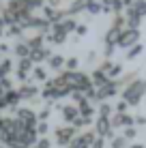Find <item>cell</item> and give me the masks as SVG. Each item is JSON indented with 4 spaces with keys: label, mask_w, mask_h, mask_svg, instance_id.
Listing matches in <instances>:
<instances>
[{
    "label": "cell",
    "mask_w": 146,
    "mask_h": 148,
    "mask_svg": "<svg viewBox=\"0 0 146 148\" xmlns=\"http://www.w3.org/2000/svg\"><path fill=\"white\" fill-rule=\"evenodd\" d=\"M95 140H97V133H95V131H84V133H80L67 148H93Z\"/></svg>",
    "instance_id": "obj_8"
},
{
    "label": "cell",
    "mask_w": 146,
    "mask_h": 148,
    "mask_svg": "<svg viewBox=\"0 0 146 148\" xmlns=\"http://www.w3.org/2000/svg\"><path fill=\"white\" fill-rule=\"evenodd\" d=\"M0 9H2V0H0Z\"/></svg>",
    "instance_id": "obj_55"
},
{
    "label": "cell",
    "mask_w": 146,
    "mask_h": 148,
    "mask_svg": "<svg viewBox=\"0 0 146 148\" xmlns=\"http://www.w3.org/2000/svg\"><path fill=\"white\" fill-rule=\"evenodd\" d=\"M77 110H80V116H86V118H93V114H95V108L90 101H84L82 105H77Z\"/></svg>",
    "instance_id": "obj_27"
},
{
    "label": "cell",
    "mask_w": 146,
    "mask_h": 148,
    "mask_svg": "<svg viewBox=\"0 0 146 148\" xmlns=\"http://www.w3.org/2000/svg\"><path fill=\"white\" fill-rule=\"evenodd\" d=\"M90 79H93V86H95V88H101L103 84H108V82H110V77H108L105 73H101L99 69H95V71H93Z\"/></svg>",
    "instance_id": "obj_17"
},
{
    "label": "cell",
    "mask_w": 146,
    "mask_h": 148,
    "mask_svg": "<svg viewBox=\"0 0 146 148\" xmlns=\"http://www.w3.org/2000/svg\"><path fill=\"white\" fill-rule=\"evenodd\" d=\"M112 129H127V127H135V116H131L127 112V114H114L112 118Z\"/></svg>",
    "instance_id": "obj_9"
},
{
    "label": "cell",
    "mask_w": 146,
    "mask_h": 148,
    "mask_svg": "<svg viewBox=\"0 0 146 148\" xmlns=\"http://www.w3.org/2000/svg\"><path fill=\"white\" fill-rule=\"evenodd\" d=\"M86 32H88V26H86V24H77V28H75V34H77V37H84Z\"/></svg>",
    "instance_id": "obj_46"
},
{
    "label": "cell",
    "mask_w": 146,
    "mask_h": 148,
    "mask_svg": "<svg viewBox=\"0 0 146 148\" xmlns=\"http://www.w3.org/2000/svg\"><path fill=\"white\" fill-rule=\"evenodd\" d=\"M93 86V79H90L88 73H82V71H75L73 73V90H80V92H88Z\"/></svg>",
    "instance_id": "obj_7"
},
{
    "label": "cell",
    "mask_w": 146,
    "mask_h": 148,
    "mask_svg": "<svg viewBox=\"0 0 146 148\" xmlns=\"http://www.w3.org/2000/svg\"><path fill=\"white\" fill-rule=\"evenodd\" d=\"M112 67H114V60H110V58H103L101 60V64H99V71H101V73H105V75H108L110 73V71H112Z\"/></svg>",
    "instance_id": "obj_33"
},
{
    "label": "cell",
    "mask_w": 146,
    "mask_h": 148,
    "mask_svg": "<svg viewBox=\"0 0 146 148\" xmlns=\"http://www.w3.org/2000/svg\"><path fill=\"white\" fill-rule=\"evenodd\" d=\"M47 131H49V122L39 120V125H37V133H39V137H45V135H47Z\"/></svg>",
    "instance_id": "obj_40"
},
{
    "label": "cell",
    "mask_w": 146,
    "mask_h": 148,
    "mask_svg": "<svg viewBox=\"0 0 146 148\" xmlns=\"http://www.w3.org/2000/svg\"><path fill=\"white\" fill-rule=\"evenodd\" d=\"M88 125H93V118H86V116H77L73 122L75 129H82V127H88Z\"/></svg>",
    "instance_id": "obj_37"
},
{
    "label": "cell",
    "mask_w": 146,
    "mask_h": 148,
    "mask_svg": "<svg viewBox=\"0 0 146 148\" xmlns=\"http://www.w3.org/2000/svg\"><path fill=\"white\" fill-rule=\"evenodd\" d=\"M95 133H97L101 140H105L108 137L110 142L114 140V129H112V122H110V118H97L95 120Z\"/></svg>",
    "instance_id": "obj_6"
},
{
    "label": "cell",
    "mask_w": 146,
    "mask_h": 148,
    "mask_svg": "<svg viewBox=\"0 0 146 148\" xmlns=\"http://www.w3.org/2000/svg\"><path fill=\"white\" fill-rule=\"evenodd\" d=\"M142 49H144L142 43H138V45H133L131 49H127V60H133L135 56H140V54H142Z\"/></svg>",
    "instance_id": "obj_35"
},
{
    "label": "cell",
    "mask_w": 146,
    "mask_h": 148,
    "mask_svg": "<svg viewBox=\"0 0 146 148\" xmlns=\"http://www.w3.org/2000/svg\"><path fill=\"white\" fill-rule=\"evenodd\" d=\"M60 24H62V28H64V32H75V28H77V19H75V17H64L62 19V22H60Z\"/></svg>",
    "instance_id": "obj_28"
},
{
    "label": "cell",
    "mask_w": 146,
    "mask_h": 148,
    "mask_svg": "<svg viewBox=\"0 0 146 148\" xmlns=\"http://www.w3.org/2000/svg\"><path fill=\"white\" fill-rule=\"evenodd\" d=\"M127 13H135V15H140V17H146V0H138V2L129 4Z\"/></svg>",
    "instance_id": "obj_19"
},
{
    "label": "cell",
    "mask_w": 146,
    "mask_h": 148,
    "mask_svg": "<svg viewBox=\"0 0 146 148\" xmlns=\"http://www.w3.org/2000/svg\"><path fill=\"white\" fill-rule=\"evenodd\" d=\"M4 30H7V24H4L2 15H0V37H4Z\"/></svg>",
    "instance_id": "obj_51"
},
{
    "label": "cell",
    "mask_w": 146,
    "mask_h": 148,
    "mask_svg": "<svg viewBox=\"0 0 146 148\" xmlns=\"http://www.w3.org/2000/svg\"><path fill=\"white\" fill-rule=\"evenodd\" d=\"M140 41V30H133V28H125L120 32V39L116 43V47H123V49H131L133 45H138Z\"/></svg>",
    "instance_id": "obj_5"
},
{
    "label": "cell",
    "mask_w": 146,
    "mask_h": 148,
    "mask_svg": "<svg viewBox=\"0 0 146 148\" xmlns=\"http://www.w3.org/2000/svg\"><path fill=\"white\" fill-rule=\"evenodd\" d=\"M133 2H138V0H125V4H133Z\"/></svg>",
    "instance_id": "obj_54"
},
{
    "label": "cell",
    "mask_w": 146,
    "mask_h": 148,
    "mask_svg": "<svg viewBox=\"0 0 146 148\" xmlns=\"http://www.w3.org/2000/svg\"><path fill=\"white\" fill-rule=\"evenodd\" d=\"M32 79L34 82H43V84H45V82H47V69H45V67H34L32 69Z\"/></svg>",
    "instance_id": "obj_25"
},
{
    "label": "cell",
    "mask_w": 146,
    "mask_h": 148,
    "mask_svg": "<svg viewBox=\"0 0 146 148\" xmlns=\"http://www.w3.org/2000/svg\"><path fill=\"white\" fill-rule=\"evenodd\" d=\"M30 9H43L45 7V0H24Z\"/></svg>",
    "instance_id": "obj_41"
},
{
    "label": "cell",
    "mask_w": 146,
    "mask_h": 148,
    "mask_svg": "<svg viewBox=\"0 0 146 148\" xmlns=\"http://www.w3.org/2000/svg\"><path fill=\"white\" fill-rule=\"evenodd\" d=\"M13 112H15V118H17L19 122H24L28 129H37V125H39L37 112H32L30 108H17V110H13Z\"/></svg>",
    "instance_id": "obj_3"
},
{
    "label": "cell",
    "mask_w": 146,
    "mask_h": 148,
    "mask_svg": "<svg viewBox=\"0 0 146 148\" xmlns=\"http://www.w3.org/2000/svg\"><path fill=\"white\" fill-rule=\"evenodd\" d=\"M97 56H99L97 52H88V56H86V62H88V64H93V62H97Z\"/></svg>",
    "instance_id": "obj_47"
},
{
    "label": "cell",
    "mask_w": 146,
    "mask_h": 148,
    "mask_svg": "<svg viewBox=\"0 0 146 148\" xmlns=\"http://www.w3.org/2000/svg\"><path fill=\"white\" fill-rule=\"evenodd\" d=\"M93 148H105V140L97 137V140H95V144H93Z\"/></svg>",
    "instance_id": "obj_50"
},
{
    "label": "cell",
    "mask_w": 146,
    "mask_h": 148,
    "mask_svg": "<svg viewBox=\"0 0 146 148\" xmlns=\"http://www.w3.org/2000/svg\"><path fill=\"white\" fill-rule=\"evenodd\" d=\"M45 37L43 34H34V37H30V39H26V45L30 47V52H34V49H41V47H45Z\"/></svg>",
    "instance_id": "obj_18"
},
{
    "label": "cell",
    "mask_w": 146,
    "mask_h": 148,
    "mask_svg": "<svg viewBox=\"0 0 146 148\" xmlns=\"http://www.w3.org/2000/svg\"><path fill=\"white\" fill-rule=\"evenodd\" d=\"M0 148H7V146H2V144H0Z\"/></svg>",
    "instance_id": "obj_56"
},
{
    "label": "cell",
    "mask_w": 146,
    "mask_h": 148,
    "mask_svg": "<svg viewBox=\"0 0 146 148\" xmlns=\"http://www.w3.org/2000/svg\"><path fill=\"white\" fill-rule=\"evenodd\" d=\"M60 116H62L64 122L73 125L75 118L80 116V110H77V105H62V108H60Z\"/></svg>",
    "instance_id": "obj_12"
},
{
    "label": "cell",
    "mask_w": 146,
    "mask_h": 148,
    "mask_svg": "<svg viewBox=\"0 0 146 148\" xmlns=\"http://www.w3.org/2000/svg\"><path fill=\"white\" fill-rule=\"evenodd\" d=\"M97 112H99V118H110V116H112V112H114V108L103 101V103H99V110H97Z\"/></svg>",
    "instance_id": "obj_29"
},
{
    "label": "cell",
    "mask_w": 146,
    "mask_h": 148,
    "mask_svg": "<svg viewBox=\"0 0 146 148\" xmlns=\"http://www.w3.org/2000/svg\"><path fill=\"white\" fill-rule=\"evenodd\" d=\"M0 56H2V54H0Z\"/></svg>",
    "instance_id": "obj_57"
},
{
    "label": "cell",
    "mask_w": 146,
    "mask_h": 148,
    "mask_svg": "<svg viewBox=\"0 0 146 148\" xmlns=\"http://www.w3.org/2000/svg\"><path fill=\"white\" fill-rule=\"evenodd\" d=\"M49 58H52V52H49V47H41V49H34V52H30V60H32L34 64L47 62Z\"/></svg>",
    "instance_id": "obj_14"
},
{
    "label": "cell",
    "mask_w": 146,
    "mask_h": 148,
    "mask_svg": "<svg viewBox=\"0 0 146 148\" xmlns=\"http://www.w3.org/2000/svg\"><path fill=\"white\" fill-rule=\"evenodd\" d=\"M114 52H116V45H105V49H103V56H105V58H110V60H112Z\"/></svg>",
    "instance_id": "obj_45"
},
{
    "label": "cell",
    "mask_w": 146,
    "mask_h": 148,
    "mask_svg": "<svg viewBox=\"0 0 146 148\" xmlns=\"http://www.w3.org/2000/svg\"><path fill=\"white\" fill-rule=\"evenodd\" d=\"M120 32H123V30L110 26V30L105 32V37H103V39H105V45H116V43H118V39H120Z\"/></svg>",
    "instance_id": "obj_20"
},
{
    "label": "cell",
    "mask_w": 146,
    "mask_h": 148,
    "mask_svg": "<svg viewBox=\"0 0 146 148\" xmlns=\"http://www.w3.org/2000/svg\"><path fill=\"white\" fill-rule=\"evenodd\" d=\"M127 144H129V142L125 140L123 135H118V137H114V140L110 142V148H129Z\"/></svg>",
    "instance_id": "obj_34"
},
{
    "label": "cell",
    "mask_w": 146,
    "mask_h": 148,
    "mask_svg": "<svg viewBox=\"0 0 146 148\" xmlns=\"http://www.w3.org/2000/svg\"><path fill=\"white\" fill-rule=\"evenodd\" d=\"M13 69H15L13 60H11V58H2V60H0V79L9 77V75H11V71H13Z\"/></svg>",
    "instance_id": "obj_16"
},
{
    "label": "cell",
    "mask_w": 146,
    "mask_h": 148,
    "mask_svg": "<svg viewBox=\"0 0 146 148\" xmlns=\"http://www.w3.org/2000/svg\"><path fill=\"white\" fill-rule=\"evenodd\" d=\"M22 32H24L22 24H11V26H7V30H4V34H7L9 39H19Z\"/></svg>",
    "instance_id": "obj_23"
},
{
    "label": "cell",
    "mask_w": 146,
    "mask_h": 148,
    "mask_svg": "<svg viewBox=\"0 0 146 148\" xmlns=\"http://www.w3.org/2000/svg\"><path fill=\"white\" fill-rule=\"evenodd\" d=\"M0 86H2V90H4V92H9V90H15V88H13V82L9 79V77L0 79Z\"/></svg>",
    "instance_id": "obj_43"
},
{
    "label": "cell",
    "mask_w": 146,
    "mask_h": 148,
    "mask_svg": "<svg viewBox=\"0 0 146 148\" xmlns=\"http://www.w3.org/2000/svg\"><path fill=\"white\" fill-rule=\"evenodd\" d=\"M112 28L125 30V28H127V17H123V15H114V19H112Z\"/></svg>",
    "instance_id": "obj_32"
},
{
    "label": "cell",
    "mask_w": 146,
    "mask_h": 148,
    "mask_svg": "<svg viewBox=\"0 0 146 148\" xmlns=\"http://www.w3.org/2000/svg\"><path fill=\"white\" fill-rule=\"evenodd\" d=\"M123 137H125L127 142L135 140V137H138V129H135V127H127V129L123 131Z\"/></svg>",
    "instance_id": "obj_38"
},
{
    "label": "cell",
    "mask_w": 146,
    "mask_h": 148,
    "mask_svg": "<svg viewBox=\"0 0 146 148\" xmlns=\"http://www.w3.org/2000/svg\"><path fill=\"white\" fill-rule=\"evenodd\" d=\"M34 69V62L30 58H19L17 62H15V71H24V73H32Z\"/></svg>",
    "instance_id": "obj_22"
},
{
    "label": "cell",
    "mask_w": 146,
    "mask_h": 148,
    "mask_svg": "<svg viewBox=\"0 0 146 148\" xmlns=\"http://www.w3.org/2000/svg\"><path fill=\"white\" fill-rule=\"evenodd\" d=\"M88 15H99V13H103L105 11V7H103V2H97V0H93V2L88 4Z\"/></svg>",
    "instance_id": "obj_30"
},
{
    "label": "cell",
    "mask_w": 146,
    "mask_h": 148,
    "mask_svg": "<svg viewBox=\"0 0 146 148\" xmlns=\"http://www.w3.org/2000/svg\"><path fill=\"white\" fill-rule=\"evenodd\" d=\"M144 95H146V79H142V77L123 90V99L127 101L131 108H133V105H140V101H142Z\"/></svg>",
    "instance_id": "obj_1"
},
{
    "label": "cell",
    "mask_w": 146,
    "mask_h": 148,
    "mask_svg": "<svg viewBox=\"0 0 146 148\" xmlns=\"http://www.w3.org/2000/svg\"><path fill=\"white\" fill-rule=\"evenodd\" d=\"M146 125V116H135V127H144Z\"/></svg>",
    "instance_id": "obj_48"
},
{
    "label": "cell",
    "mask_w": 146,
    "mask_h": 148,
    "mask_svg": "<svg viewBox=\"0 0 146 148\" xmlns=\"http://www.w3.org/2000/svg\"><path fill=\"white\" fill-rule=\"evenodd\" d=\"M43 17L47 19V22L56 24V22H62V19L67 17V11H58L56 7H49V4H45V7H43Z\"/></svg>",
    "instance_id": "obj_10"
},
{
    "label": "cell",
    "mask_w": 146,
    "mask_h": 148,
    "mask_svg": "<svg viewBox=\"0 0 146 148\" xmlns=\"http://www.w3.org/2000/svg\"><path fill=\"white\" fill-rule=\"evenodd\" d=\"M34 148H52V142H49V137H39Z\"/></svg>",
    "instance_id": "obj_44"
},
{
    "label": "cell",
    "mask_w": 146,
    "mask_h": 148,
    "mask_svg": "<svg viewBox=\"0 0 146 148\" xmlns=\"http://www.w3.org/2000/svg\"><path fill=\"white\" fill-rule=\"evenodd\" d=\"M64 67H67V71H71V73H75V71H77V67H80V58H75V56H71V58H67Z\"/></svg>",
    "instance_id": "obj_36"
},
{
    "label": "cell",
    "mask_w": 146,
    "mask_h": 148,
    "mask_svg": "<svg viewBox=\"0 0 146 148\" xmlns=\"http://www.w3.org/2000/svg\"><path fill=\"white\" fill-rule=\"evenodd\" d=\"M45 2H47L49 7H56V9H58L60 4H62V0H45Z\"/></svg>",
    "instance_id": "obj_52"
},
{
    "label": "cell",
    "mask_w": 146,
    "mask_h": 148,
    "mask_svg": "<svg viewBox=\"0 0 146 148\" xmlns=\"http://www.w3.org/2000/svg\"><path fill=\"white\" fill-rule=\"evenodd\" d=\"M90 2H93V0H73V2H71V7L67 9V17H73V15H77V13L86 11Z\"/></svg>",
    "instance_id": "obj_13"
},
{
    "label": "cell",
    "mask_w": 146,
    "mask_h": 148,
    "mask_svg": "<svg viewBox=\"0 0 146 148\" xmlns=\"http://www.w3.org/2000/svg\"><path fill=\"white\" fill-rule=\"evenodd\" d=\"M75 137H77V129H75L73 125H62V127H56V129H54V140L62 148H67Z\"/></svg>",
    "instance_id": "obj_2"
},
{
    "label": "cell",
    "mask_w": 146,
    "mask_h": 148,
    "mask_svg": "<svg viewBox=\"0 0 146 148\" xmlns=\"http://www.w3.org/2000/svg\"><path fill=\"white\" fill-rule=\"evenodd\" d=\"M64 62H67V58H64V56H60V54H52V58L47 60V67H49V69H54V71H58V69H62V67H64Z\"/></svg>",
    "instance_id": "obj_21"
},
{
    "label": "cell",
    "mask_w": 146,
    "mask_h": 148,
    "mask_svg": "<svg viewBox=\"0 0 146 148\" xmlns=\"http://www.w3.org/2000/svg\"><path fill=\"white\" fill-rule=\"evenodd\" d=\"M138 79H140V75L135 73V71H131V73H125L123 79H118V86H125V88H127V86H131L133 82H138Z\"/></svg>",
    "instance_id": "obj_24"
},
{
    "label": "cell",
    "mask_w": 146,
    "mask_h": 148,
    "mask_svg": "<svg viewBox=\"0 0 146 148\" xmlns=\"http://www.w3.org/2000/svg\"><path fill=\"white\" fill-rule=\"evenodd\" d=\"M17 92H19V97H22L24 101H32V99H37V97L41 95L34 84H22V86L17 88Z\"/></svg>",
    "instance_id": "obj_11"
},
{
    "label": "cell",
    "mask_w": 146,
    "mask_h": 148,
    "mask_svg": "<svg viewBox=\"0 0 146 148\" xmlns=\"http://www.w3.org/2000/svg\"><path fill=\"white\" fill-rule=\"evenodd\" d=\"M125 17H127V28L138 30V26L142 24V17H140V15H135V13H125Z\"/></svg>",
    "instance_id": "obj_26"
},
{
    "label": "cell",
    "mask_w": 146,
    "mask_h": 148,
    "mask_svg": "<svg viewBox=\"0 0 146 148\" xmlns=\"http://www.w3.org/2000/svg\"><path fill=\"white\" fill-rule=\"evenodd\" d=\"M13 54L17 56V60H19V58H30V47L26 45V41L15 43V45H13Z\"/></svg>",
    "instance_id": "obj_15"
},
{
    "label": "cell",
    "mask_w": 146,
    "mask_h": 148,
    "mask_svg": "<svg viewBox=\"0 0 146 148\" xmlns=\"http://www.w3.org/2000/svg\"><path fill=\"white\" fill-rule=\"evenodd\" d=\"M129 148H146V146H144V144H131Z\"/></svg>",
    "instance_id": "obj_53"
},
{
    "label": "cell",
    "mask_w": 146,
    "mask_h": 148,
    "mask_svg": "<svg viewBox=\"0 0 146 148\" xmlns=\"http://www.w3.org/2000/svg\"><path fill=\"white\" fill-rule=\"evenodd\" d=\"M52 108H54V103H45L41 110H39V120H43V122H47V118L52 116Z\"/></svg>",
    "instance_id": "obj_31"
},
{
    "label": "cell",
    "mask_w": 146,
    "mask_h": 148,
    "mask_svg": "<svg viewBox=\"0 0 146 148\" xmlns=\"http://www.w3.org/2000/svg\"><path fill=\"white\" fill-rule=\"evenodd\" d=\"M129 108H131V105H129L125 99H120L118 103H116V108H114V112H116V114H127V110H129Z\"/></svg>",
    "instance_id": "obj_39"
},
{
    "label": "cell",
    "mask_w": 146,
    "mask_h": 148,
    "mask_svg": "<svg viewBox=\"0 0 146 148\" xmlns=\"http://www.w3.org/2000/svg\"><path fill=\"white\" fill-rule=\"evenodd\" d=\"M116 75H123V67L114 62V67H112V71H110V73H108V77H110V79H114V77H116Z\"/></svg>",
    "instance_id": "obj_42"
},
{
    "label": "cell",
    "mask_w": 146,
    "mask_h": 148,
    "mask_svg": "<svg viewBox=\"0 0 146 148\" xmlns=\"http://www.w3.org/2000/svg\"><path fill=\"white\" fill-rule=\"evenodd\" d=\"M11 52V45L9 43H0V54H9Z\"/></svg>",
    "instance_id": "obj_49"
},
{
    "label": "cell",
    "mask_w": 146,
    "mask_h": 148,
    "mask_svg": "<svg viewBox=\"0 0 146 148\" xmlns=\"http://www.w3.org/2000/svg\"><path fill=\"white\" fill-rule=\"evenodd\" d=\"M118 82L116 79H110L108 84H103L101 88H97V95H95V103H103L105 99H110V97H116L118 95Z\"/></svg>",
    "instance_id": "obj_4"
}]
</instances>
